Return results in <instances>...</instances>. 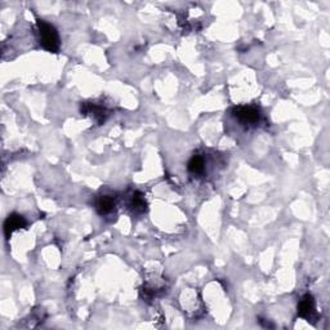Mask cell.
<instances>
[{
    "label": "cell",
    "instance_id": "obj_6",
    "mask_svg": "<svg viewBox=\"0 0 330 330\" xmlns=\"http://www.w3.org/2000/svg\"><path fill=\"white\" fill-rule=\"evenodd\" d=\"M115 207V202L114 199H112L111 196L108 195H105V196H101L100 199H98V202H97L96 204V208H97V212L100 214H108L110 212L114 209Z\"/></svg>",
    "mask_w": 330,
    "mask_h": 330
},
{
    "label": "cell",
    "instance_id": "obj_3",
    "mask_svg": "<svg viewBox=\"0 0 330 330\" xmlns=\"http://www.w3.org/2000/svg\"><path fill=\"white\" fill-rule=\"evenodd\" d=\"M26 225H27V222L24 217L20 216V214H16V213L11 214V216L7 218L6 223H4V232H6L7 239L11 237V235H12L13 231L18 230V228L26 227Z\"/></svg>",
    "mask_w": 330,
    "mask_h": 330
},
{
    "label": "cell",
    "instance_id": "obj_4",
    "mask_svg": "<svg viewBox=\"0 0 330 330\" xmlns=\"http://www.w3.org/2000/svg\"><path fill=\"white\" fill-rule=\"evenodd\" d=\"M315 312V299L312 295H304L298 303V316L304 318H310Z\"/></svg>",
    "mask_w": 330,
    "mask_h": 330
},
{
    "label": "cell",
    "instance_id": "obj_2",
    "mask_svg": "<svg viewBox=\"0 0 330 330\" xmlns=\"http://www.w3.org/2000/svg\"><path fill=\"white\" fill-rule=\"evenodd\" d=\"M232 115L235 119H237L240 123L246 124V125H251V124H257L259 121V111L255 107L251 106H239L232 110Z\"/></svg>",
    "mask_w": 330,
    "mask_h": 330
},
{
    "label": "cell",
    "instance_id": "obj_7",
    "mask_svg": "<svg viewBox=\"0 0 330 330\" xmlns=\"http://www.w3.org/2000/svg\"><path fill=\"white\" fill-rule=\"evenodd\" d=\"M205 169L204 160L200 155H193L191 158V160L188 161V170H190L192 174H203Z\"/></svg>",
    "mask_w": 330,
    "mask_h": 330
},
{
    "label": "cell",
    "instance_id": "obj_8",
    "mask_svg": "<svg viewBox=\"0 0 330 330\" xmlns=\"http://www.w3.org/2000/svg\"><path fill=\"white\" fill-rule=\"evenodd\" d=\"M131 207L135 209L136 212H145L146 211L147 203L146 199H145V196L142 195L141 192H136L131 197Z\"/></svg>",
    "mask_w": 330,
    "mask_h": 330
},
{
    "label": "cell",
    "instance_id": "obj_1",
    "mask_svg": "<svg viewBox=\"0 0 330 330\" xmlns=\"http://www.w3.org/2000/svg\"><path fill=\"white\" fill-rule=\"evenodd\" d=\"M38 30L40 44L48 52L56 53L59 49V36L56 27L43 20H38Z\"/></svg>",
    "mask_w": 330,
    "mask_h": 330
},
{
    "label": "cell",
    "instance_id": "obj_5",
    "mask_svg": "<svg viewBox=\"0 0 330 330\" xmlns=\"http://www.w3.org/2000/svg\"><path fill=\"white\" fill-rule=\"evenodd\" d=\"M82 112L84 115L92 114L94 116V119L98 121L100 124H102L106 120V110L105 108L100 107V106L94 105V103H83L82 105Z\"/></svg>",
    "mask_w": 330,
    "mask_h": 330
}]
</instances>
